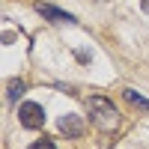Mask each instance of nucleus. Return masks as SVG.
<instances>
[{
    "label": "nucleus",
    "instance_id": "nucleus-1",
    "mask_svg": "<svg viewBox=\"0 0 149 149\" xmlns=\"http://www.w3.org/2000/svg\"><path fill=\"white\" fill-rule=\"evenodd\" d=\"M86 110H90L93 122H95L102 131H113V128L119 125V113H116V107L110 104L107 98H102V95L86 98Z\"/></svg>",
    "mask_w": 149,
    "mask_h": 149
},
{
    "label": "nucleus",
    "instance_id": "nucleus-2",
    "mask_svg": "<svg viewBox=\"0 0 149 149\" xmlns=\"http://www.w3.org/2000/svg\"><path fill=\"white\" fill-rule=\"evenodd\" d=\"M18 119H21L24 128H42L45 125V110H42V104H36V102H24L18 107Z\"/></svg>",
    "mask_w": 149,
    "mask_h": 149
},
{
    "label": "nucleus",
    "instance_id": "nucleus-3",
    "mask_svg": "<svg viewBox=\"0 0 149 149\" xmlns=\"http://www.w3.org/2000/svg\"><path fill=\"white\" fill-rule=\"evenodd\" d=\"M36 12L45 15L48 21H54V24H74V15H69V12L57 9V6H51V3H36Z\"/></svg>",
    "mask_w": 149,
    "mask_h": 149
},
{
    "label": "nucleus",
    "instance_id": "nucleus-4",
    "mask_svg": "<svg viewBox=\"0 0 149 149\" xmlns=\"http://www.w3.org/2000/svg\"><path fill=\"white\" fill-rule=\"evenodd\" d=\"M60 131L69 134V137H81V134H84V122H81V116H74V113L60 116Z\"/></svg>",
    "mask_w": 149,
    "mask_h": 149
},
{
    "label": "nucleus",
    "instance_id": "nucleus-5",
    "mask_svg": "<svg viewBox=\"0 0 149 149\" xmlns=\"http://www.w3.org/2000/svg\"><path fill=\"white\" fill-rule=\"evenodd\" d=\"M122 95H125V102H131L134 107H140V110H146V113H149V98H143L137 90H131V86H128V90H122Z\"/></svg>",
    "mask_w": 149,
    "mask_h": 149
},
{
    "label": "nucleus",
    "instance_id": "nucleus-6",
    "mask_svg": "<svg viewBox=\"0 0 149 149\" xmlns=\"http://www.w3.org/2000/svg\"><path fill=\"white\" fill-rule=\"evenodd\" d=\"M24 90H27V86H24V81H9V86H6V95L12 98V102H18V98L24 95Z\"/></svg>",
    "mask_w": 149,
    "mask_h": 149
},
{
    "label": "nucleus",
    "instance_id": "nucleus-7",
    "mask_svg": "<svg viewBox=\"0 0 149 149\" xmlns=\"http://www.w3.org/2000/svg\"><path fill=\"white\" fill-rule=\"evenodd\" d=\"M30 149H57V146L45 137V140H33V143H30Z\"/></svg>",
    "mask_w": 149,
    "mask_h": 149
},
{
    "label": "nucleus",
    "instance_id": "nucleus-8",
    "mask_svg": "<svg viewBox=\"0 0 149 149\" xmlns=\"http://www.w3.org/2000/svg\"><path fill=\"white\" fill-rule=\"evenodd\" d=\"M143 12H149V0H143Z\"/></svg>",
    "mask_w": 149,
    "mask_h": 149
}]
</instances>
